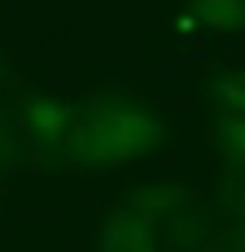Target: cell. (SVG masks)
Here are the masks:
<instances>
[{
	"label": "cell",
	"instance_id": "obj_1",
	"mask_svg": "<svg viewBox=\"0 0 245 252\" xmlns=\"http://www.w3.org/2000/svg\"><path fill=\"white\" fill-rule=\"evenodd\" d=\"M198 14L212 24H232V20L242 14L239 0H218V3H208V0H198Z\"/></svg>",
	"mask_w": 245,
	"mask_h": 252
}]
</instances>
